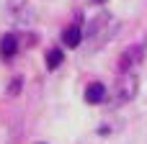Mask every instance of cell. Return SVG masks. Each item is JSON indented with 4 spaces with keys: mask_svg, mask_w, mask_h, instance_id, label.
<instances>
[{
    "mask_svg": "<svg viewBox=\"0 0 147 144\" xmlns=\"http://www.w3.org/2000/svg\"><path fill=\"white\" fill-rule=\"evenodd\" d=\"M116 93H119V103H127L137 95V77L132 72H121L119 77V85H116Z\"/></svg>",
    "mask_w": 147,
    "mask_h": 144,
    "instance_id": "obj_2",
    "label": "cell"
},
{
    "mask_svg": "<svg viewBox=\"0 0 147 144\" xmlns=\"http://www.w3.org/2000/svg\"><path fill=\"white\" fill-rule=\"evenodd\" d=\"M62 59H65V54L59 49H49L47 52V70H57L62 64Z\"/></svg>",
    "mask_w": 147,
    "mask_h": 144,
    "instance_id": "obj_7",
    "label": "cell"
},
{
    "mask_svg": "<svg viewBox=\"0 0 147 144\" xmlns=\"http://www.w3.org/2000/svg\"><path fill=\"white\" fill-rule=\"evenodd\" d=\"M18 88H21V80H13V85H10V95H16Z\"/></svg>",
    "mask_w": 147,
    "mask_h": 144,
    "instance_id": "obj_8",
    "label": "cell"
},
{
    "mask_svg": "<svg viewBox=\"0 0 147 144\" xmlns=\"http://www.w3.org/2000/svg\"><path fill=\"white\" fill-rule=\"evenodd\" d=\"M114 33H116V21H114L111 15H98V18L90 23V28H88V36H90L93 44H103V41H109Z\"/></svg>",
    "mask_w": 147,
    "mask_h": 144,
    "instance_id": "obj_1",
    "label": "cell"
},
{
    "mask_svg": "<svg viewBox=\"0 0 147 144\" xmlns=\"http://www.w3.org/2000/svg\"><path fill=\"white\" fill-rule=\"evenodd\" d=\"M18 52V41H16V36L13 33H5L3 39H0V54L3 57H13Z\"/></svg>",
    "mask_w": 147,
    "mask_h": 144,
    "instance_id": "obj_6",
    "label": "cell"
},
{
    "mask_svg": "<svg viewBox=\"0 0 147 144\" xmlns=\"http://www.w3.org/2000/svg\"><path fill=\"white\" fill-rule=\"evenodd\" d=\"M80 41H83V31H80V26H67V28L62 31V44H65L67 49L80 46Z\"/></svg>",
    "mask_w": 147,
    "mask_h": 144,
    "instance_id": "obj_3",
    "label": "cell"
},
{
    "mask_svg": "<svg viewBox=\"0 0 147 144\" xmlns=\"http://www.w3.org/2000/svg\"><path fill=\"white\" fill-rule=\"evenodd\" d=\"M140 57H142V46H134V49L124 52V54H121V62H119L121 72H129V67H134V64L140 62Z\"/></svg>",
    "mask_w": 147,
    "mask_h": 144,
    "instance_id": "obj_4",
    "label": "cell"
},
{
    "mask_svg": "<svg viewBox=\"0 0 147 144\" xmlns=\"http://www.w3.org/2000/svg\"><path fill=\"white\" fill-rule=\"evenodd\" d=\"M103 98H106V85L90 82V85L85 88V100H88V103H101Z\"/></svg>",
    "mask_w": 147,
    "mask_h": 144,
    "instance_id": "obj_5",
    "label": "cell"
},
{
    "mask_svg": "<svg viewBox=\"0 0 147 144\" xmlns=\"http://www.w3.org/2000/svg\"><path fill=\"white\" fill-rule=\"evenodd\" d=\"M93 3H106V0H93Z\"/></svg>",
    "mask_w": 147,
    "mask_h": 144,
    "instance_id": "obj_9",
    "label": "cell"
}]
</instances>
